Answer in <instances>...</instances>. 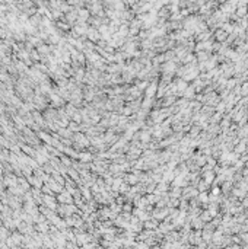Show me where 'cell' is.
<instances>
[{"label": "cell", "mask_w": 248, "mask_h": 249, "mask_svg": "<svg viewBox=\"0 0 248 249\" xmlns=\"http://www.w3.org/2000/svg\"><path fill=\"white\" fill-rule=\"evenodd\" d=\"M57 201H59V203H64V204H72V203H73L72 192H70V191H69V192H66V189H63V191L59 194Z\"/></svg>", "instance_id": "1"}, {"label": "cell", "mask_w": 248, "mask_h": 249, "mask_svg": "<svg viewBox=\"0 0 248 249\" xmlns=\"http://www.w3.org/2000/svg\"><path fill=\"white\" fill-rule=\"evenodd\" d=\"M240 93L241 95H248V83H244L242 86H241V89H240Z\"/></svg>", "instance_id": "2"}, {"label": "cell", "mask_w": 248, "mask_h": 249, "mask_svg": "<svg viewBox=\"0 0 248 249\" xmlns=\"http://www.w3.org/2000/svg\"><path fill=\"white\" fill-rule=\"evenodd\" d=\"M201 221H203V220H201V219H197V220H196V223L193 221V226H194V229H201V227H203V226H201V225H203Z\"/></svg>", "instance_id": "3"}, {"label": "cell", "mask_w": 248, "mask_h": 249, "mask_svg": "<svg viewBox=\"0 0 248 249\" xmlns=\"http://www.w3.org/2000/svg\"><path fill=\"white\" fill-rule=\"evenodd\" d=\"M61 162H63V163L67 166V168H70V165H72V162H70V159H69V157L61 156Z\"/></svg>", "instance_id": "4"}, {"label": "cell", "mask_w": 248, "mask_h": 249, "mask_svg": "<svg viewBox=\"0 0 248 249\" xmlns=\"http://www.w3.org/2000/svg\"><path fill=\"white\" fill-rule=\"evenodd\" d=\"M245 149V146L244 143H241V146H236V152H242V150Z\"/></svg>", "instance_id": "5"}, {"label": "cell", "mask_w": 248, "mask_h": 249, "mask_svg": "<svg viewBox=\"0 0 248 249\" xmlns=\"http://www.w3.org/2000/svg\"><path fill=\"white\" fill-rule=\"evenodd\" d=\"M200 200H201V201H207V194L201 192V194H200Z\"/></svg>", "instance_id": "6"}, {"label": "cell", "mask_w": 248, "mask_h": 249, "mask_svg": "<svg viewBox=\"0 0 248 249\" xmlns=\"http://www.w3.org/2000/svg\"><path fill=\"white\" fill-rule=\"evenodd\" d=\"M220 192V188L219 187H217V188H213V194H215V195H216V194H219Z\"/></svg>", "instance_id": "7"}, {"label": "cell", "mask_w": 248, "mask_h": 249, "mask_svg": "<svg viewBox=\"0 0 248 249\" xmlns=\"http://www.w3.org/2000/svg\"><path fill=\"white\" fill-rule=\"evenodd\" d=\"M247 214H248V210H247Z\"/></svg>", "instance_id": "8"}]
</instances>
